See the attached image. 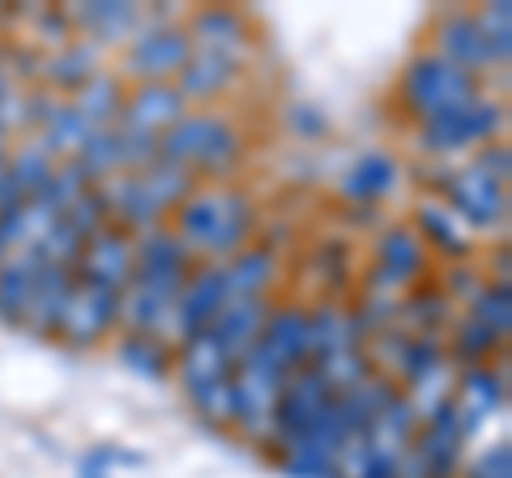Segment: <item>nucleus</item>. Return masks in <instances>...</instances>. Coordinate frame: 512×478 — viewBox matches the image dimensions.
Returning <instances> with one entry per match:
<instances>
[{
  "instance_id": "nucleus-1",
  "label": "nucleus",
  "mask_w": 512,
  "mask_h": 478,
  "mask_svg": "<svg viewBox=\"0 0 512 478\" xmlns=\"http://www.w3.org/2000/svg\"><path fill=\"white\" fill-rule=\"evenodd\" d=\"M252 227V201L239 188H214V193H192L175 210V239L184 248H205L210 257L239 252Z\"/></svg>"
},
{
  "instance_id": "nucleus-2",
  "label": "nucleus",
  "mask_w": 512,
  "mask_h": 478,
  "mask_svg": "<svg viewBox=\"0 0 512 478\" xmlns=\"http://www.w3.org/2000/svg\"><path fill=\"white\" fill-rule=\"evenodd\" d=\"M158 158L175 167H205V171H227L239 158V137L227 120L205 116V111H188L180 124L158 137Z\"/></svg>"
},
{
  "instance_id": "nucleus-3",
  "label": "nucleus",
  "mask_w": 512,
  "mask_h": 478,
  "mask_svg": "<svg viewBox=\"0 0 512 478\" xmlns=\"http://www.w3.org/2000/svg\"><path fill=\"white\" fill-rule=\"evenodd\" d=\"M402 99L414 116L427 124V120L444 116V111H457L474 99H483V86H478L474 73L448 65L440 56H419L402 77Z\"/></svg>"
},
{
  "instance_id": "nucleus-4",
  "label": "nucleus",
  "mask_w": 512,
  "mask_h": 478,
  "mask_svg": "<svg viewBox=\"0 0 512 478\" xmlns=\"http://www.w3.org/2000/svg\"><path fill=\"white\" fill-rule=\"evenodd\" d=\"M227 299H231V291H227V269L222 265H210V269H201V274H192L171 304L175 333H180V338H192V333L210 329L218 321V312L227 308Z\"/></svg>"
},
{
  "instance_id": "nucleus-5",
  "label": "nucleus",
  "mask_w": 512,
  "mask_h": 478,
  "mask_svg": "<svg viewBox=\"0 0 512 478\" xmlns=\"http://www.w3.org/2000/svg\"><path fill=\"white\" fill-rule=\"evenodd\" d=\"M504 111L500 103L491 99H474L457 111H444V116L427 120L423 124V146L427 150H461V146H474V141H487L495 129H500Z\"/></svg>"
},
{
  "instance_id": "nucleus-6",
  "label": "nucleus",
  "mask_w": 512,
  "mask_h": 478,
  "mask_svg": "<svg viewBox=\"0 0 512 478\" xmlns=\"http://www.w3.org/2000/svg\"><path fill=\"white\" fill-rule=\"evenodd\" d=\"M116 321H120V291H107V286H94V282H77L73 295H69V308H64L60 333L73 346H94Z\"/></svg>"
},
{
  "instance_id": "nucleus-7",
  "label": "nucleus",
  "mask_w": 512,
  "mask_h": 478,
  "mask_svg": "<svg viewBox=\"0 0 512 478\" xmlns=\"http://www.w3.org/2000/svg\"><path fill=\"white\" fill-rule=\"evenodd\" d=\"M192 56V39L188 30H171V26H154L128 47V73H137L141 82H167L171 73H180Z\"/></svg>"
},
{
  "instance_id": "nucleus-8",
  "label": "nucleus",
  "mask_w": 512,
  "mask_h": 478,
  "mask_svg": "<svg viewBox=\"0 0 512 478\" xmlns=\"http://www.w3.org/2000/svg\"><path fill=\"white\" fill-rule=\"evenodd\" d=\"M77 282H94V286H107V291H124L133 282V244L128 235L107 227L94 239H86L82 248V261H77Z\"/></svg>"
},
{
  "instance_id": "nucleus-9",
  "label": "nucleus",
  "mask_w": 512,
  "mask_h": 478,
  "mask_svg": "<svg viewBox=\"0 0 512 478\" xmlns=\"http://www.w3.org/2000/svg\"><path fill=\"white\" fill-rule=\"evenodd\" d=\"M184 116H188V111H184V94L175 86H167V82H141L124 99V111H120L124 124H120V129L163 137L171 124H180Z\"/></svg>"
},
{
  "instance_id": "nucleus-10",
  "label": "nucleus",
  "mask_w": 512,
  "mask_h": 478,
  "mask_svg": "<svg viewBox=\"0 0 512 478\" xmlns=\"http://www.w3.org/2000/svg\"><path fill=\"white\" fill-rule=\"evenodd\" d=\"M461 440H466V432H461V410L453 397H448L444 406L427 414V432L419 436V449H414V457L423 461V474L453 478L457 461H461Z\"/></svg>"
},
{
  "instance_id": "nucleus-11",
  "label": "nucleus",
  "mask_w": 512,
  "mask_h": 478,
  "mask_svg": "<svg viewBox=\"0 0 512 478\" xmlns=\"http://www.w3.org/2000/svg\"><path fill=\"white\" fill-rule=\"evenodd\" d=\"M325 397H329V385L320 380L316 368H303L295 376H286V385L278 393V406H274L278 436L282 440H295V436L308 432L312 419H316V410L325 406Z\"/></svg>"
},
{
  "instance_id": "nucleus-12",
  "label": "nucleus",
  "mask_w": 512,
  "mask_h": 478,
  "mask_svg": "<svg viewBox=\"0 0 512 478\" xmlns=\"http://www.w3.org/2000/svg\"><path fill=\"white\" fill-rule=\"evenodd\" d=\"M73 286H77L73 269L39 265L35 291H30V304H26V316H22V325L35 333V338H52V333H60V321H64V308H69Z\"/></svg>"
},
{
  "instance_id": "nucleus-13",
  "label": "nucleus",
  "mask_w": 512,
  "mask_h": 478,
  "mask_svg": "<svg viewBox=\"0 0 512 478\" xmlns=\"http://www.w3.org/2000/svg\"><path fill=\"white\" fill-rule=\"evenodd\" d=\"M444 193L453 197L457 214H466L474 227H495V222H504V205H508V201H504V184L487 180V175L478 171L474 163L448 175V180H444Z\"/></svg>"
},
{
  "instance_id": "nucleus-14",
  "label": "nucleus",
  "mask_w": 512,
  "mask_h": 478,
  "mask_svg": "<svg viewBox=\"0 0 512 478\" xmlns=\"http://www.w3.org/2000/svg\"><path fill=\"white\" fill-rule=\"evenodd\" d=\"M261 342L274 350V359L291 376L303 372V368H308V312H299V308L269 312L265 329H261Z\"/></svg>"
},
{
  "instance_id": "nucleus-15",
  "label": "nucleus",
  "mask_w": 512,
  "mask_h": 478,
  "mask_svg": "<svg viewBox=\"0 0 512 478\" xmlns=\"http://www.w3.org/2000/svg\"><path fill=\"white\" fill-rule=\"evenodd\" d=\"M188 39H192V47H201V52H218V56L235 60L239 52H244V43H248V22H244V13L214 5V9L197 13Z\"/></svg>"
},
{
  "instance_id": "nucleus-16",
  "label": "nucleus",
  "mask_w": 512,
  "mask_h": 478,
  "mask_svg": "<svg viewBox=\"0 0 512 478\" xmlns=\"http://www.w3.org/2000/svg\"><path fill=\"white\" fill-rule=\"evenodd\" d=\"M359 338L363 329L355 321V312H342V308H316L308 316V363H320L329 355H338V350H359Z\"/></svg>"
},
{
  "instance_id": "nucleus-17",
  "label": "nucleus",
  "mask_w": 512,
  "mask_h": 478,
  "mask_svg": "<svg viewBox=\"0 0 512 478\" xmlns=\"http://www.w3.org/2000/svg\"><path fill=\"white\" fill-rule=\"evenodd\" d=\"M180 368H184V389L197 393L205 385H214V380H231L235 359L218 346V338L210 329H201V333H192V338H184Z\"/></svg>"
},
{
  "instance_id": "nucleus-18",
  "label": "nucleus",
  "mask_w": 512,
  "mask_h": 478,
  "mask_svg": "<svg viewBox=\"0 0 512 478\" xmlns=\"http://www.w3.org/2000/svg\"><path fill=\"white\" fill-rule=\"evenodd\" d=\"M265 316H269V308L261 304V299H227V308L218 312V321L210 325V333L231 359H239L256 338H261Z\"/></svg>"
},
{
  "instance_id": "nucleus-19",
  "label": "nucleus",
  "mask_w": 512,
  "mask_h": 478,
  "mask_svg": "<svg viewBox=\"0 0 512 478\" xmlns=\"http://www.w3.org/2000/svg\"><path fill=\"white\" fill-rule=\"evenodd\" d=\"M188 248L171 231H146L133 244V278H188Z\"/></svg>"
},
{
  "instance_id": "nucleus-20",
  "label": "nucleus",
  "mask_w": 512,
  "mask_h": 478,
  "mask_svg": "<svg viewBox=\"0 0 512 478\" xmlns=\"http://www.w3.org/2000/svg\"><path fill=\"white\" fill-rule=\"evenodd\" d=\"M436 39H440V60H448V65H457V69H466V73L491 65V52H487L483 30H478V22L466 18V13H453V18H444L440 30H436Z\"/></svg>"
},
{
  "instance_id": "nucleus-21",
  "label": "nucleus",
  "mask_w": 512,
  "mask_h": 478,
  "mask_svg": "<svg viewBox=\"0 0 512 478\" xmlns=\"http://www.w3.org/2000/svg\"><path fill=\"white\" fill-rule=\"evenodd\" d=\"M235 82V60L218 56V52H201V47H192L188 65L175 73V90L188 99H214Z\"/></svg>"
},
{
  "instance_id": "nucleus-22",
  "label": "nucleus",
  "mask_w": 512,
  "mask_h": 478,
  "mask_svg": "<svg viewBox=\"0 0 512 478\" xmlns=\"http://www.w3.org/2000/svg\"><path fill=\"white\" fill-rule=\"evenodd\" d=\"M39 252L35 248H22L0 265V316L13 325H22L26 304H30V291H35V274H39Z\"/></svg>"
},
{
  "instance_id": "nucleus-23",
  "label": "nucleus",
  "mask_w": 512,
  "mask_h": 478,
  "mask_svg": "<svg viewBox=\"0 0 512 478\" xmlns=\"http://www.w3.org/2000/svg\"><path fill=\"white\" fill-rule=\"evenodd\" d=\"M137 175V184H141V193H146L150 201V210L154 214H163V210H180V205L192 197V171L188 167H175V163H150L146 171H133Z\"/></svg>"
},
{
  "instance_id": "nucleus-24",
  "label": "nucleus",
  "mask_w": 512,
  "mask_h": 478,
  "mask_svg": "<svg viewBox=\"0 0 512 478\" xmlns=\"http://www.w3.org/2000/svg\"><path fill=\"white\" fill-rule=\"evenodd\" d=\"M90 129H111V120L124 111V86L116 73H94L90 82L77 90V99L69 103Z\"/></svg>"
},
{
  "instance_id": "nucleus-25",
  "label": "nucleus",
  "mask_w": 512,
  "mask_h": 478,
  "mask_svg": "<svg viewBox=\"0 0 512 478\" xmlns=\"http://www.w3.org/2000/svg\"><path fill=\"white\" fill-rule=\"evenodd\" d=\"M423 269V244L414 239V231L397 227L380 239V269H376V286H406L414 274Z\"/></svg>"
},
{
  "instance_id": "nucleus-26",
  "label": "nucleus",
  "mask_w": 512,
  "mask_h": 478,
  "mask_svg": "<svg viewBox=\"0 0 512 478\" xmlns=\"http://www.w3.org/2000/svg\"><path fill=\"white\" fill-rule=\"evenodd\" d=\"M333 397H338V410H342V419H346V432L350 436H367V427L376 423V414L393 402V385H389V380L367 376V380H359L355 389L333 393Z\"/></svg>"
},
{
  "instance_id": "nucleus-27",
  "label": "nucleus",
  "mask_w": 512,
  "mask_h": 478,
  "mask_svg": "<svg viewBox=\"0 0 512 478\" xmlns=\"http://www.w3.org/2000/svg\"><path fill=\"white\" fill-rule=\"evenodd\" d=\"M69 22L82 26L86 35H94L99 43H116L124 39L137 22V5H116V0H94V5H73Z\"/></svg>"
},
{
  "instance_id": "nucleus-28",
  "label": "nucleus",
  "mask_w": 512,
  "mask_h": 478,
  "mask_svg": "<svg viewBox=\"0 0 512 478\" xmlns=\"http://www.w3.org/2000/svg\"><path fill=\"white\" fill-rule=\"evenodd\" d=\"M5 171H9V180L22 188V197L30 201V197H39V193H43L47 180H52L56 154L47 150V146H39V141H22V146L5 158Z\"/></svg>"
},
{
  "instance_id": "nucleus-29",
  "label": "nucleus",
  "mask_w": 512,
  "mask_h": 478,
  "mask_svg": "<svg viewBox=\"0 0 512 478\" xmlns=\"http://www.w3.org/2000/svg\"><path fill=\"white\" fill-rule=\"evenodd\" d=\"M274 248L261 244V248H248L239 252L235 265H227V291L231 299H261V291L274 278Z\"/></svg>"
},
{
  "instance_id": "nucleus-30",
  "label": "nucleus",
  "mask_w": 512,
  "mask_h": 478,
  "mask_svg": "<svg viewBox=\"0 0 512 478\" xmlns=\"http://www.w3.org/2000/svg\"><path fill=\"white\" fill-rule=\"evenodd\" d=\"M99 73V47L86 43V39H77V43H64L60 52L47 60V82L52 86H64V90H82L90 77Z\"/></svg>"
},
{
  "instance_id": "nucleus-31",
  "label": "nucleus",
  "mask_w": 512,
  "mask_h": 478,
  "mask_svg": "<svg viewBox=\"0 0 512 478\" xmlns=\"http://www.w3.org/2000/svg\"><path fill=\"white\" fill-rule=\"evenodd\" d=\"M393 184H397V163H393V158L367 154L346 175V197H355V201H380V197L393 193Z\"/></svg>"
},
{
  "instance_id": "nucleus-32",
  "label": "nucleus",
  "mask_w": 512,
  "mask_h": 478,
  "mask_svg": "<svg viewBox=\"0 0 512 478\" xmlns=\"http://www.w3.org/2000/svg\"><path fill=\"white\" fill-rule=\"evenodd\" d=\"M90 133H94V129H90V124H86L82 116H77V111H73L69 103H56V111H52V116H47V124H43L39 146H47L56 158H60V154L77 158V150H82L86 141H90Z\"/></svg>"
},
{
  "instance_id": "nucleus-33",
  "label": "nucleus",
  "mask_w": 512,
  "mask_h": 478,
  "mask_svg": "<svg viewBox=\"0 0 512 478\" xmlns=\"http://www.w3.org/2000/svg\"><path fill=\"white\" fill-rule=\"evenodd\" d=\"M73 163L90 175V184H94V180L103 184L107 175H116V171H120V137H116V129H94L86 146L77 150Z\"/></svg>"
},
{
  "instance_id": "nucleus-34",
  "label": "nucleus",
  "mask_w": 512,
  "mask_h": 478,
  "mask_svg": "<svg viewBox=\"0 0 512 478\" xmlns=\"http://www.w3.org/2000/svg\"><path fill=\"white\" fill-rule=\"evenodd\" d=\"M470 316L478 325H487L495 338H508V325H512V291H508V278H500L495 286H487V291H478L470 299Z\"/></svg>"
},
{
  "instance_id": "nucleus-35",
  "label": "nucleus",
  "mask_w": 512,
  "mask_h": 478,
  "mask_svg": "<svg viewBox=\"0 0 512 478\" xmlns=\"http://www.w3.org/2000/svg\"><path fill=\"white\" fill-rule=\"evenodd\" d=\"M116 355H120L124 368H133V372L150 376V380H163L171 372V355H167V346L158 338H137V333H128Z\"/></svg>"
},
{
  "instance_id": "nucleus-36",
  "label": "nucleus",
  "mask_w": 512,
  "mask_h": 478,
  "mask_svg": "<svg viewBox=\"0 0 512 478\" xmlns=\"http://www.w3.org/2000/svg\"><path fill=\"white\" fill-rule=\"evenodd\" d=\"M312 368L329 385V393H346V389H355L359 380L372 376V363H367L363 350H338V355L320 359V363H312Z\"/></svg>"
},
{
  "instance_id": "nucleus-37",
  "label": "nucleus",
  "mask_w": 512,
  "mask_h": 478,
  "mask_svg": "<svg viewBox=\"0 0 512 478\" xmlns=\"http://www.w3.org/2000/svg\"><path fill=\"white\" fill-rule=\"evenodd\" d=\"M82 248H86V239L77 235L64 218L35 244L39 261H43V265H60V269H77V261H82Z\"/></svg>"
},
{
  "instance_id": "nucleus-38",
  "label": "nucleus",
  "mask_w": 512,
  "mask_h": 478,
  "mask_svg": "<svg viewBox=\"0 0 512 478\" xmlns=\"http://www.w3.org/2000/svg\"><path fill=\"white\" fill-rule=\"evenodd\" d=\"M90 188H94V184H90V175H86L82 167H77V163H64V167H56V171H52V180H47V188H43L39 197H43L47 205H52L56 214H64L77 197L90 193Z\"/></svg>"
},
{
  "instance_id": "nucleus-39",
  "label": "nucleus",
  "mask_w": 512,
  "mask_h": 478,
  "mask_svg": "<svg viewBox=\"0 0 512 478\" xmlns=\"http://www.w3.org/2000/svg\"><path fill=\"white\" fill-rule=\"evenodd\" d=\"M461 410H470L474 419L478 414H487V410H495L504 402V385L495 380V372H487V368H470L466 376H461Z\"/></svg>"
},
{
  "instance_id": "nucleus-40",
  "label": "nucleus",
  "mask_w": 512,
  "mask_h": 478,
  "mask_svg": "<svg viewBox=\"0 0 512 478\" xmlns=\"http://www.w3.org/2000/svg\"><path fill=\"white\" fill-rule=\"evenodd\" d=\"M64 222H69V227L82 235V239H94L99 231H107L111 227V214H107V205H103V197H99V188H90V193H82L77 197L69 210L60 214Z\"/></svg>"
},
{
  "instance_id": "nucleus-41",
  "label": "nucleus",
  "mask_w": 512,
  "mask_h": 478,
  "mask_svg": "<svg viewBox=\"0 0 512 478\" xmlns=\"http://www.w3.org/2000/svg\"><path fill=\"white\" fill-rule=\"evenodd\" d=\"M508 5L500 0V5H491L487 13H478V30H483L487 39V52H491V65H508V47H512V30H508Z\"/></svg>"
},
{
  "instance_id": "nucleus-42",
  "label": "nucleus",
  "mask_w": 512,
  "mask_h": 478,
  "mask_svg": "<svg viewBox=\"0 0 512 478\" xmlns=\"http://www.w3.org/2000/svg\"><path fill=\"white\" fill-rule=\"evenodd\" d=\"M188 397L210 423H235V385L231 380H214V385H205Z\"/></svg>"
},
{
  "instance_id": "nucleus-43",
  "label": "nucleus",
  "mask_w": 512,
  "mask_h": 478,
  "mask_svg": "<svg viewBox=\"0 0 512 478\" xmlns=\"http://www.w3.org/2000/svg\"><path fill=\"white\" fill-rule=\"evenodd\" d=\"M116 137H120V167L124 171H146L150 163H158V137L133 133V129H116Z\"/></svg>"
},
{
  "instance_id": "nucleus-44",
  "label": "nucleus",
  "mask_w": 512,
  "mask_h": 478,
  "mask_svg": "<svg viewBox=\"0 0 512 478\" xmlns=\"http://www.w3.org/2000/svg\"><path fill=\"white\" fill-rule=\"evenodd\" d=\"M495 346H500V338H495L487 325H478L474 316H466V321H461V329H457V359H461V363L487 359Z\"/></svg>"
},
{
  "instance_id": "nucleus-45",
  "label": "nucleus",
  "mask_w": 512,
  "mask_h": 478,
  "mask_svg": "<svg viewBox=\"0 0 512 478\" xmlns=\"http://www.w3.org/2000/svg\"><path fill=\"white\" fill-rule=\"evenodd\" d=\"M419 227L427 231V239H436L444 252H466V239L457 235L453 218H448V210H440V205H423V210H419Z\"/></svg>"
},
{
  "instance_id": "nucleus-46",
  "label": "nucleus",
  "mask_w": 512,
  "mask_h": 478,
  "mask_svg": "<svg viewBox=\"0 0 512 478\" xmlns=\"http://www.w3.org/2000/svg\"><path fill=\"white\" fill-rule=\"evenodd\" d=\"M431 368H440V346H436V338H414V342H406V350H402V376L410 380H419V376H427Z\"/></svg>"
},
{
  "instance_id": "nucleus-47",
  "label": "nucleus",
  "mask_w": 512,
  "mask_h": 478,
  "mask_svg": "<svg viewBox=\"0 0 512 478\" xmlns=\"http://www.w3.org/2000/svg\"><path fill=\"white\" fill-rule=\"evenodd\" d=\"M466 478H512V453H508V444H495V449H487L470 466Z\"/></svg>"
},
{
  "instance_id": "nucleus-48",
  "label": "nucleus",
  "mask_w": 512,
  "mask_h": 478,
  "mask_svg": "<svg viewBox=\"0 0 512 478\" xmlns=\"http://www.w3.org/2000/svg\"><path fill=\"white\" fill-rule=\"evenodd\" d=\"M406 312L414 316V325H440L444 321V312H448V299L444 295H419V299H410Z\"/></svg>"
},
{
  "instance_id": "nucleus-49",
  "label": "nucleus",
  "mask_w": 512,
  "mask_h": 478,
  "mask_svg": "<svg viewBox=\"0 0 512 478\" xmlns=\"http://www.w3.org/2000/svg\"><path fill=\"white\" fill-rule=\"evenodd\" d=\"M508 163H512V154H508V146H483V154H478V171L487 175V180H495V184H504L508 180Z\"/></svg>"
},
{
  "instance_id": "nucleus-50",
  "label": "nucleus",
  "mask_w": 512,
  "mask_h": 478,
  "mask_svg": "<svg viewBox=\"0 0 512 478\" xmlns=\"http://www.w3.org/2000/svg\"><path fill=\"white\" fill-rule=\"evenodd\" d=\"M295 124H299V129H320V120L312 116L308 107H299V111H295Z\"/></svg>"
},
{
  "instance_id": "nucleus-51",
  "label": "nucleus",
  "mask_w": 512,
  "mask_h": 478,
  "mask_svg": "<svg viewBox=\"0 0 512 478\" xmlns=\"http://www.w3.org/2000/svg\"><path fill=\"white\" fill-rule=\"evenodd\" d=\"M82 478H103V470H94L90 461H82Z\"/></svg>"
},
{
  "instance_id": "nucleus-52",
  "label": "nucleus",
  "mask_w": 512,
  "mask_h": 478,
  "mask_svg": "<svg viewBox=\"0 0 512 478\" xmlns=\"http://www.w3.org/2000/svg\"><path fill=\"white\" fill-rule=\"evenodd\" d=\"M0 158H9V141H5V129H0Z\"/></svg>"
},
{
  "instance_id": "nucleus-53",
  "label": "nucleus",
  "mask_w": 512,
  "mask_h": 478,
  "mask_svg": "<svg viewBox=\"0 0 512 478\" xmlns=\"http://www.w3.org/2000/svg\"><path fill=\"white\" fill-rule=\"evenodd\" d=\"M5 94H9V77L0 73V99H5Z\"/></svg>"
}]
</instances>
